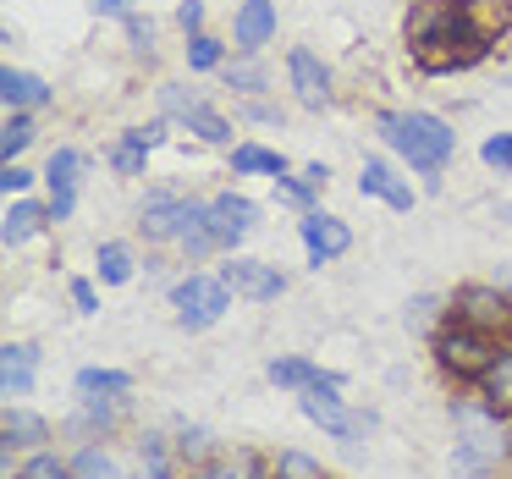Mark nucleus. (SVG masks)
Wrapping results in <instances>:
<instances>
[{
	"mask_svg": "<svg viewBox=\"0 0 512 479\" xmlns=\"http://www.w3.org/2000/svg\"><path fill=\"white\" fill-rule=\"evenodd\" d=\"M380 138H386V144L408 160V166H419L424 177H430V171H441L446 160H452V149H457V133L441 122V116H430V111L380 116Z\"/></svg>",
	"mask_w": 512,
	"mask_h": 479,
	"instance_id": "1",
	"label": "nucleus"
},
{
	"mask_svg": "<svg viewBox=\"0 0 512 479\" xmlns=\"http://www.w3.org/2000/svg\"><path fill=\"white\" fill-rule=\"evenodd\" d=\"M138 226H144V237H155V243H182L188 254L221 248L210 232V204H193V199H149L144 215H138Z\"/></svg>",
	"mask_w": 512,
	"mask_h": 479,
	"instance_id": "2",
	"label": "nucleus"
},
{
	"mask_svg": "<svg viewBox=\"0 0 512 479\" xmlns=\"http://www.w3.org/2000/svg\"><path fill=\"white\" fill-rule=\"evenodd\" d=\"M501 353H507V347H501L496 336L474 331V325H463V320H446L441 331H435V364L457 380H474V386L496 369Z\"/></svg>",
	"mask_w": 512,
	"mask_h": 479,
	"instance_id": "3",
	"label": "nucleus"
},
{
	"mask_svg": "<svg viewBox=\"0 0 512 479\" xmlns=\"http://www.w3.org/2000/svg\"><path fill=\"white\" fill-rule=\"evenodd\" d=\"M171 303H177V325L182 331H210L226 309H232V287L221 276H188L171 287Z\"/></svg>",
	"mask_w": 512,
	"mask_h": 479,
	"instance_id": "4",
	"label": "nucleus"
},
{
	"mask_svg": "<svg viewBox=\"0 0 512 479\" xmlns=\"http://www.w3.org/2000/svg\"><path fill=\"white\" fill-rule=\"evenodd\" d=\"M452 320L474 325V331L496 336V342H512V298L496 287H457Z\"/></svg>",
	"mask_w": 512,
	"mask_h": 479,
	"instance_id": "5",
	"label": "nucleus"
},
{
	"mask_svg": "<svg viewBox=\"0 0 512 479\" xmlns=\"http://www.w3.org/2000/svg\"><path fill=\"white\" fill-rule=\"evenodd\" d=\"M336 391H342V386H309V391H298V408H303V419H314L320 430H331L336 441H353V435H364L375 419H369V413H364V419L347 413Z\"/></svg>",
	"mask_w": 512,
	"mask_h": 479,
	"instance_id": "6",
	"label": "nucleus"
},
{
	"mask_svg": "<svg viewBox=\"0 0 512 479\" xmlns=\"http://www.w3.org/2000/svg\"><path fill=\"white\" fill-rule=\"evenodd\" d=\"M160 105H166L171 122H182L193 138H204V144H232V122H226V116H215L210 105H199L193 94H182L177 83H166V89H160Z\"/></svg>",
	"mask_w": 512,
	"mask_h": 479,
	"instance_id": "7",
	"label": "nucleus"
},
{
	"mask_svg": "<svg viewBox=\"0 0 512 479\" xmlns=\"http://www.w3.org/2000/svg\"><path fill=\"white\" fill-rule=\"evenodd\" d=\"M221 281L237 292V298H254V303H276L287 292V276L265 259H226L221 265Z\"/></svg>",
	"mask_w": 512,
	"mask_h": 479,
	"instance_id": "8",
	"label": "nucleus"
},
{
	"mask_svg": "<svg viewBox=\"0 0 512 479\" xmlns=\"http://www.w3.org/2000/svg\"><path fill=\"white\" fill-rule=\"evenodd\" d=\"M298 237H303V248H309V265L320 270V265H331V259H342L347 248H353V232H347V221H336V215H325V210H309L298 221Z\"/></svg>",
	"mask_w": 512,
	"mask_h": 479,
	"instance_id": "9",
	"label": "nucleus"
},
{
	"mask_svg": "<svg viewBox=\"0 0 512 479\" xmlns=\"http://www.w3.org/2000/svg\"><path fill=\"white\" fill-rule=\"evenodd\" d=\"M254 226H259V204L243 199V193H221V199L210 204V232L221 248H237Z\"/></svg>",
	"mask_w": 512,
	"mask_h": 479,
	"instance_id": "10",
	"label": "nucleus"
},
{
	"mask_svg": "<svg viewBox=\"0 0 512 479\" xmlns=\"http://www.w3.org/2000/svg\"><path fill=\"white\" fill-rule=\"evenodd\" d=\"M287 78H292V94H298L309 111H320V105H331V67H325L314 50H292L287 56Z\"/></svg>",
	"mask_w": 512,
	"mask_h": 479,
	"instance_id": "11",
	"label": "nucleus"
},
{
	"mask_svg": "<svg viewBox=\"0 0 512 479\" xmlns=\"http://www.w3.org/2000/svg\"><path fill=\"white\" fill-rule=\"evenodd\" d=\"M78 171H83V155L78 149H56L50 155V221H67L72 204H78Z\"/></svg>",
	"mask_w": 512,
	"mask_h": 479,
	"instance_id": "12",
	"label": "nucleus"
},
{
	"mask_svg": "<svg viewBox=\"0 0 512 479\" xmlns=\"http://www.w3.org/2000/svg\"><path fill=\"white\" fill-rule=\"evenodd\" d=\"M34 364H39L34 342H6L0 347V391L6 397H28L34 391Z\"/></svg>",
	"mask_w": 512,
	"mask_h": 479,
	"instance_id": "13",
	"label": "nucleus"
},
{
	"mask_svg": "<svg viewBox=\"0 0 512 479\" xmlns=\"http://www.w3.org/2000/svg\"><path fill=\"white\" fill-rule=\"evenodd\" d=\"M358 193H364V199H386L391 210H413V188L391 177L386 160H364V171H358Z\"/></svg>",
	"mask_w": 512,
	"mask_h": 479,
	"instance_id": "14",
	"label": "nucleus"
},
{
	"mask_svg": "<svg viewBox=\"0 0 512 479\" xmlns=\"http://www.w3.org/2000/svg\"><path fill=\"white\" fill-rule=\"evenodd\" d=\"M232 34H237V45H243V50H259L270 34H276V0H243V6H237Z\"/></svg>",
	"mask_w": 512,
	"mask_h": 479,
	"instance_id": "15",
	"label": "nucleus"
},
{
	"mask_svg": "<svg viewBox=\"0 0 512 479\" xmlns=\"http://www.w3.org/2000/svg\"><path fill=\"white\" fill-rule=\"evenodd\" d=\"M270 380L281 391H309V386H342V375L309 364V358H270Z\"/></svg>",
	"mask_w": 512,
	"mask_h": 479,
	"instance_id": "16",
	"label": "nucleus"
},
{
	"mask_svg": "<svg viewBox=\"0 0 512 479\" xmlns=\"http://www.w3.org/2000/svg\"><path fill=\"white\" fill-rule=\"evenodd\" d=\"M0 100H6V111H34V105L50 100V83L34 78V72L6 67V72H0Z\"/></svg>",
	"mask_w": 512,
	"mask_h": 479,
	"instance_id": "17",
	"label": "nucleus"
},
{
	"mask_svg": "<svg viewBox=\"0 0 512 479\" xmlns=\"http://www.w3.org/2000/svg\"><path fill=\"white\" fill-rule=\"evenodd\" d=\"M0 441H6V452H12V446H39V441H50V424L39 419V413H28V408H6Z\"/></svg>",
	"mask_w": 512,
	"mask_h": 479,
	"instance_id": "18",
	"label": "nucleus"
},
{
	"mask_svg": "<svg viewBox=\"0 0 512 479\" xmlns=\"http://www.w3.org/2000/svg\"><path fill=\"white\" fill-rule=\"evenodd\" d=\"M232 171L237 177H254V171H265V177H287V155L259 149V144H237L232 149Z\"/></svg>",
	"mask_w": 512,
	"mask_h": 479,
	"instance_id": "19",
	"label": "nucleus"
},
{
	"mask_svg": "<svg viewBox=\"0 0 512 479\" xmlns=\"http://www.w3.org/2000/svg\"><path fill=\"white\" fill-rule=\"evenodd\" d=\"M45 215L50 210H39L34 199H17L12 210H6V226H0V237H6V248H17V243H28V237L45 226Z\"/></svg>",
	"mask_w": 512,
	"mask_h": 479,
	"instance_id": "20",
	"label": "nucleus"
},
{
	"mask_svg": "<svg viewBox=\"0 0 512 479\" xmlns=\"http://www.w3.org/2000/svg\"><path fill=\"white\" fill-rule=\"evenodd\" d=\"M78 391L83 397H127L133 375L127 369H78Z\"/></svg>",
	"mask_w": 512,
	"mask_h": 479,
	"instance_id": "21",
	"label": "nucleus"
},
{
	"mask_svg": "<svg viewBox=\"0 0 512 479\" xmlns=\"http://www.w3.org/2000/svg\"><path fill=\"white\" fill-rule=\"evenodd\" d=\"M479 391H485V408H512V353L496 358V369L479 380Z\"/></svg>",
	"mask_w": 512,
	"mask_h": 479,
	"instance_id": "22",
	"label": "nucleus"
},
{
	"mask_svg": "<svg viewBox=\"0 0 512 479\" xmlns=\"http://www.w3.org/2000/svg\"><path fill=\"white\" fill-rule=\"evenodd\" d=\"M72 474H78V479H122V468H116L111 452H100V446H83V452L72 457Z\"/></svg>",
	"mask_w": 512,
	"mask_h": 479,
	"instance_id": "23",
	"label": "nucleus"
},
{
	"mask_svg": "<svg viewBox=\"0 0 512 479\" xmlns=\"http://www.w3.org/2000/svg\"><path fill=\"white\" fill-rule=\"evenodd\" d=\"M100 281H111V287H122V281H133V254H127L122 243H100Z\"/></svg>",
	"mask_w": 512,
	"mask_h": 479,
	"instance_id": "24",
	"label": "nucleus"
},
{
	"mask_svg": "<svg viewBox=\"0 0 512 479\" xmlns=\"http://www.w3.org/2000/svg\"><path fill=\"white\" fill-rule=\"evenodd\" d=\"M111 166L122 171V177H144V166H149V149L138 144L133 133H122V144L111 149Z\"/></svg>",
	"mask_w": 512,
	"mask_h": 479,
	"instance_id": "25",
	"label": "nucleus"
},
{
	"mask_svg": "<svg viewBox=\"0 0 512 479\" xmlns=\"http://www.w3.org/2000/svg\"><path fill=\"white\" fill-rule=\"evenodd\" d=\"M28 144H34V122H28V116H12V122H6V133H0V155H6V166H12Z\"/></svg>",
	"mask_w": 512,
	"mask_h": 479,
	"instance_id": "26",
	"label": "nucleus"
},
{
	"mask_svg": "<svg viewBox=\"0 0 512 479\" xmlns=\"http://www.w3.org/2000/svg\"><path fill=\"white\" fill-rule=\"evenodd\" d=\"M17 479H78V474H72V463H56L50 452H34V457L23 463V474H17Z\"/></svg>",
	"mask_w": 512,
	"mask_h": 479,
	"instance_id": "27",
	"label": "nucleus"
},
{
	"mask_svg": "<svg viewBox=\"0 0 512 479\" xmlns=\"http://www.w3.org/2000/svg\"><path fill=\"white\" fill-rule=\"evenodd\" d=\"M188 67H193V72L221 67V45H215L210 34H193V39H188Z\"/></svg>",
	"mask_w": 512,
	"mask_h": 479,
	"instance_id": "28",
	"label": "nucleus"
},
{
	"mask_svg": "<svg viewBox=\"0 0 512 479\" xmlns=\"http://www.w3.org/2000/svg\"><path fill=\"white\" fill-rule=\"evenodd\" d=\"M276 468H281L276 479H325V474H320V463H314V457H303V452H281V457H276Z\"/></svg>",
	"mask_w": 512,
	"mask_h": 479,
	"instance_id": "29",
	"label": "nucleus"
},
{
	"mask_svg": "<svg viewBox=\"0 0 512 479\" xmlns=\"http://www.w3.org/2000/svg\"><path fill=\"white\" fill-rule=\"evenodd\" d=\"M479 160H485V166H496V171H512V133L485 138V144H479Z\"/></svg>",
	"mask_w": 512,
	"mask_h": 479,
	"instance_id": "30",
	"label": "nucleus"
},
{
	"mask_svg": "<svg viewBox=\"0 0 512 479\" xmlns=\"http://www.w3.org/2000/svg\"><path fill=\"white\" fill-rule=\"evenodd\" d=\"M309 193H320L309 177H276V199H287V204H309Z\"/></svg>",
	"mask_w": 512,
	"mask_h": 479,
	"instance_id": "31",
	"label": "nucleus"
},
{
	"mask_svg": "<svg viewBox=\"0 0 512 479\" xmlns=\"http://www.w3.org/2000/svg\"><path fill=\"white\" fill-rule=\"evenodd\" d=\"M127 39H133L138 56H149V50H155V23H149V17H133V12H127Z\"/></svg>",
	"mask_w": 512,
	"mask_h": 479,
	"instance_id": "32",
	"label": "nucleus"
},
{
	"mask_svg": "<svg viewBox=\"0 0 512 479\" xmlns=\"http://www.w3.org/2000/svg\"><path fill=\"white\" fill-rule=\"evenodd\" d=\"M226 83L254 94V89H265V72H259V67H226Z\"/></svg>",
	"mask_w": 512,
	"mask_h": 479,
	"instance_id": "33",
	"label": "nucleus"
},
{
	"mask_svg": "<svg viewBox=\"0 0 512 479\" xmlns=\"http://www.w3.org/2000/svg\"><path fill=\"white\" fill-rule=\"evenodd\" d=\"M72 303H78V314H100V292H94V281H72Z\"/></svg>",
	"mask_w": 512,
	"mask_h": 479,
	"instance_id": "34",
	"label": "nucleus"
},
{
	"mask_svg": "<svg viewBox=\"0 0 512 479\" xmlns=\"http://www.w3.org/2000/svg\"><path fill=\"white\" fill-rule=\"evenodd\" d=\"M28 182H34V171H23V166H6V171H0V188H6V199H12V193H28Z\"/></svg>",
	"mask_w": 512,
	"mask_h": 479,
	"instance_id": "35",
	"label": "nucleus"
},
{
	"mask_svg": "<svg viewBox=\"0 0 512 479\" xmlns=\"http://www.w3.org/2000/svg\"><path fill=\"white\" fill-rule=\"evenodd\" d=\"M177 23L188 28V34H199V28H204V6H199V0H182V6H177Z\"/></svg>",
	"mask_w": 512,
	"mask_h": 479,
	"instance_id": "36",
	"label": "nucleus"
},
{
	"mask_svg": "<svg viewBox=\"0 0 512 479\" xmlns=\"http://www.w3.org/2000/svg\"><path fill=\"white\" fill-rule=\"evenodd\" d=\"M127 133H133V138H138V144H144V149H155L160 138H166V122H149V127H127Z\"/></svg>",
	"mask_w": 512,
	"mask_h": 479,
	"instance_id": "37",
	"label": "nucleus"
},
{
	"mask_svg": "<svg viewBox=\"0 0 512 479\" xmlns=\"http://www.w3.org/2000/svg\"><path fill=\"white\" fill-rule=\"evenodd\" d=\"M89 6L100 17H127V6H133V0H89Z\"/></svg>",
	"mask_w": 512,
	"mask_h": 479,
	"instance_id": "38",
	"label": "nucleus"
},
{
	"mask_svg": "<svg viewBox=\"0 0 512 479\" xmlns=\"http://www.w3.org/2000/svg\"><path fill=\"white\" fill-rule=\"evenodd\" d=\"M199 479H237V474H232V468H226V463H221V468H204V474H199Z\"/></svg>",
	"mask_w": 512,
	"mask_h": 479,
	"instance_id": "39",
	"label": "nucleus"
}]
</instances>
